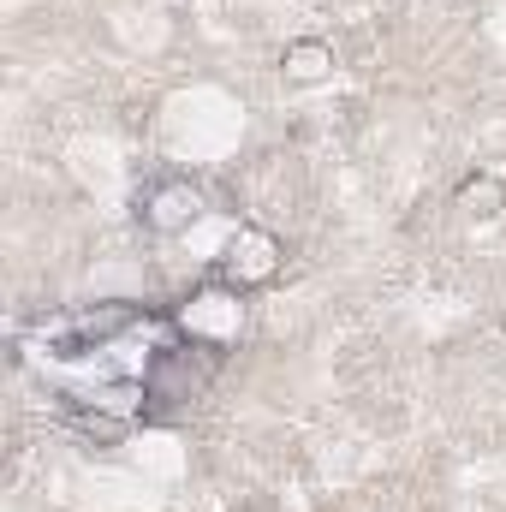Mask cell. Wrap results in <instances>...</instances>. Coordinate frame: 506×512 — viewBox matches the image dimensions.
<instances>
[{"label": "cell", "mask_w": 506, "mask_h": 512, "mask_svg": "<svg viewBox=\"0 0 506 512\" xmlns=\"http://www.w3.org/2000/svg\"><path fill=\"white\" fill-rule=\"evenodd\" d=\"M221 358L227 352H209V346H191L185 334L155 358V370H149V417H167V411H179V405H191V399H203L209 382H215V370H221Z\"/></svg>", "instance_id": "cell-1"}, {"label": "cell", "mask_w": 506, "mask_h": 512, "mask_svg": "<svg viewBox=\"0 0 506 512\" xmlns=\"http://www.w3.org/2000/svg\"><path fill=\"white\" fill-rule=\"evenodd\" d=\"M173 328H179L191 346L227 352V346H239V334H245V292L227 286V280H209V286H197V292L179 304Z\"/></svg>", "instance_id": "cell-2"}, {"label": "cell", "mask_w": 506, "mask_h": 512, "mask_svg": "<svg viewBox=\"0 0 506 512\" xmlns=\"http://www.w3.org/2000/svg\"><path fill=\"white\" fill-rule=\"evenodd\" d=\"M137 221H143L149 233L173 239V233H185V227L203 221V191H197L191 179H161V185H149V191L137 197Z\"/></svg>", "instance_id": "cell-3"}, {"label": "cell", "mask_w": 506, "mask_h": 512, "mask_svg": "<svg viewBox=\"0 0 506 512\" xmlns=\"http://www.w3.org/2000/svg\"><path fill=\"white\" fill-rule=\"evenodd\" d=\"M274 274H280V245H274L262 227H239L233 245H227V256H221V280L239 286V292H256V286H268Z\"/></svg>", "instance_id": "cell-4"}, {"label": "cell", "mask_w": 506, "mask_h": 512, "mask_svg": "<svg viewBox=\"0 0 506 512\" xmlns=\"http://www.w3.org/2000/svg\"><path fill=\"white\" fill-rule=\"evenodd\" d=\"M280 72H286L292 84H322V78L334 72V48H328V42H316V36H298V42H286Z\"/></svg>", "instance_id": "cell-5"}, {"label": "cell", "mask_w": 506, "mask_h": 512, "mask_svg": "<svg viewBox=\"0 0 506 512\" xmlns=\"http://www.w3.org/2000/svg\"><path fill=\"white\" fill-rule=\"evenodd\" d=\"M459 209L477 215V221H495V215L506 209V185L495 179V173H471V179L459 185Z\"/></svg>", "instance_id": "cell-6"}]
</instances>
